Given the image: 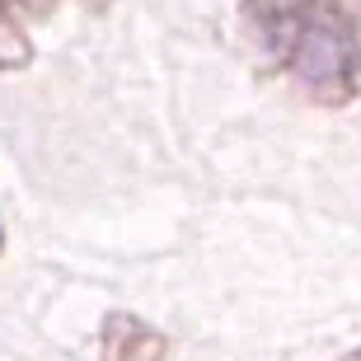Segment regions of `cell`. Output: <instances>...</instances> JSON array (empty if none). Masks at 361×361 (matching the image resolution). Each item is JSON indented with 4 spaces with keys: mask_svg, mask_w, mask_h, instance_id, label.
<instances>
[{
    "mask_svg": "<svg viewBox=\"0 0 361 361\" xmlns=\"http://www.w3.org/2000/svg\"><path fill=\"white\" fill-rule=\"evenodd\" d=\"M244 47L300 99H361V0H240Z\"/></svg>",
    "mask_w": 361,
    "mask_h": 361,
    "instance_id": "1",
    "label": "cell"
},
{
    "mask_svg": "<svg viewBox=\"0 0 361 361\" xmlns=\"http://www.w3.org/2000/svg\"><path fill=\"white\" fill-rule=\"evenodd\" d=\"M99 352H104V361H160L164 338L136 314H108L104 334H99Z\"/></svg>",
    "mask_w": 361,
    "mask_h": 361,
    "instance_id": "2",
    "label": "cell"
},
{
    "mask_svg": "<svg viewBox=\"0 0 361 361\" xmlns=\"http://www.w3.org/2000/svg\"><path fill=\"white\" fill-rule=\"evenodd\" d=\"M28 61H33V42H28V33L19 28L10 0H0V75H5V71H24Z\"/></svg>",
    "mask_w": 361,
    "mask_h": 361,
    "instance_id": "3",
    "label": "cell"
},
{
    "mask_svg": "<svg viewBox=\"0 0 361 361\" xmlns=\"http://www.w3.org/2000/svg\"><path fill=\"white\" fill-rule=\"evenodd\" d=\"M10 10H28L33 19H42V14L56 10V0H10Z\"/></svg>",
    "mask_w": 361,
    "mask_h": 361,
    "instance_id": "4",
    "label": "cell"
},
{
    "mask_svg": "<svg viewBox=\"0 0 361 361\" xmlns=\"http://www.w3.org/2000/svg\"><path fill=\"white\" fill-rule=\"evenodd\" d=\"M85 5H90V10H94V14H104V10H108V5H113V0H85Z\"/></svg>",
    "mask_w": 361,
    "mask_h": 361,
    "instance_id": "5",
    "label": "cell"
},
{
    "mask_svg": "<svg viewBox=\"0 0 361 361\" xmlns=\"http://www.w3.org/2000/svg\"><path fill=\"white\" fill-rule=\"evenodd\" d=\"M338 361H361V348H357V352H348V357H338Z\"/></svg>",
    "mask_w": 361,
    "mask_h": 361,
    "instance_id": "6",
    "label": "cell"
},
{
    "mask_svg": "<svg viewBox=\"0 0 361 361\" xmlns=\"http://www.w3.org/2000/svg\"><path fill=\"white\" fill-rule=\"evenodd\" d=\"M0 249H5V230H0Z\"/></svg>",
    "mask_w": 361,
    "mask_h": 361,
    "instance_id": "7",
    "label": "cell"
}]
</instances>
